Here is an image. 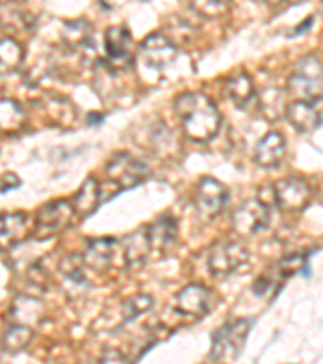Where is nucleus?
Listing matches in <instances>:
<instances>
[{
  "instance_id": "nucleus-13",
  "label": "nucleus",
  "mask_w": 323,
  "mask_h": 364,
  "mask_svg": "<svg viewBox=\"0 0 323 364\" xmlns=\"http://www.w3.org/2000/svg\"><path fill=\"white\" fill-rule=\"evenodd\" d=\"M31 217L25 213L0 214V251L18 246L33 235Z\"/></svg>"
},
{
  "instance_id": "nucleus-4",
  "label": "nucleus",
  "mask_w": 323,
  "mask_h": 364,
  "mask_svg": "<svg viewBox=\"0 0 323 364\" xmlns=\"http://www.w3.org/2000/svg\"><path fill=\"white\" fill-rule=\"evenodd\" d=\"M149 173V167L128 152L115 154L105 166V175L119 191L131 190L144 183Z\"/></svg>"
},
{
  "instance_id": "nucleus-26",
  "label": "nucleus",
  "mask_w": 323,
  "mask_h": 364,
  "mask_svg": "<svg viewBox=\"0 0 323 364\" xmlns=\"http://www.w3.org/2000/svg\"><path fill=\"white\" fill-rule=\"evenodd\" d=\"M25 62V49L11 38L0 39V72L13 73Z\"/></svg>"
},
{
  "instance_id": "nucleus-23",
  "label": "nucleus",
  "mask_w": 323,
  "mask_h": 364,
  "mask_svg": "<svg viewBox=\"0 0 323 364\" xmlns=\"http://www.w3.org/2000/svg\"><path fill=\"white\" fill-rule=\"evenodd\" d=\"M148 148L154 151L155 154L163 157H173L176 156V139L173 138L172 132L163 125V123L157 122L149 128V138H148Z\"/></svg>"
},
{
  "instance_id": "nucleus-21",
  "label": "nucleus",
  "mask_w": 323,
  "mask_h": 364,
  "mask_svg": "<svg viewBox=\"0 0 323 364\" xmlns=\"http://www.w3.org/2000/svg\"><path fill=\"white\" fill-rule=\"evenodd\" d=\"M119 246L121 251L123 262H125L128 267H139L141 264H144L148 261L149 252L152 250L144 228L143 230L126 235L121 242H119Z\"/></svg>"
},
{
  "instance_id": "nucleus-35",
  "label": "nucleus",
  "mask_w": 323,
  "mask_h": 364,
  "mask_svg": "<svg viewBox=\"0 0 323 364\" xmlns=\"http://www.w3.org/2000/svg\"><path fill=\"white\" fill-rule=\"evenodd\" d=\"M7 2H18V0H7Z\"/></svg>"
},
{
  "instance_id": "nucleus-1",
  "label": "nucleus",
  "mask_w": 323,
  "mask_h": 364,
  "mask_svg": "<svg viewBox=\"0 0 323 364\" xmlns=\"http://www.w3.org/2000/svg\"><path fill=\"white\" fill-rule=\"evenodd\" d=\"M175 112L186 136L194 143H209L220 132L221 114L212 99L202 92L180 94L175 99Z\"/></svg>"
},
{
  "instance_id": "nucleus-28",
  "label": "nucleus",
  "mask_w": 323,
  "mask_h": 364,
  "mask_svg": "<svg viewBox=\"0 0 323 364\" xmlns=\"http://www.w3.org/2000/svg\"><path fill=\"white\" fill-rule=\"evenodd\" d=\"M154 304L155 301L152 295H134L131 298H128L126 301L123 303V324L119 328L128 326L129 322L141 318L143 314L150 313Z\"/></svg>"
},
{
  "instance_id": "nucleus-24",
  "label": "nucleus",
  "mask_w": 323,
  "mask_h": 364,
  "mask_svg": "<svg viewBox=\"0 0 323 364\" xmlns=\"http://www.w3.org/2000/svg\"><path fill=\"white\" fill-rule=\"evenodd\" d=\"M84 259L83 255H68L65 256L63 259L58 264V269H60V274L65 277V280L68 282L70 285H73L75 289H89V282H87V277L84 274Z\"/></svg>"
},
{
  "instance_id": "nucleus-18",
  "label": "nucleus",
  "mask_w": 323,
  "mask_h": 364,
  "mask_svg": "<svg viewBox=\"0 0 323 364\" xmlns=\"http://www.w3.org/2000/svg\"><path fill=\"white\" fill-rule=\"evenodd\" d=\"M116 248H119V240L116 238H92L87 240L86 252L83 259L86 266L97 271H105L114 262Z\"/></svg>"
},
{
  "instance_id": "nucleus-27",
  "label": "nucleus",
  "mask_w": 323,
  "mask_h": 364,
  "mask_svg": "<svg viewBox=\"0 0 323 364\" xmlns=\"http://www.w3.org/2000/svg\"><path fill=\"white\" fill-rule=\"evenodd\" d=\"M33 328L20 324H9L2 336V350L5 353L16 355L26 348L33 340Z\"/></svg>"
},
{
  "instance_id": "nucleus-3",
  "label": "nucleus",
  "mask_w": 323,
  "mask_h": 364,
  "mask_svg": "<svg viewBox=\"0 0 323 364\" xmlns=\"http://www.w3.org/2000/svg\"><path fill=\"white\" fill-rule=\"evenodd\" d=\"M288 90L301 101H322V62L309 54L296 63L295 73L288 81Z\"/></svg>"
},
{
  "instance_id": "nucleus-10",
  "label": "nucleus",
  "mask_w": 323,
  "mask_h": 364,
  "mask_svg": "<svg viewBox=\"0 0 323 364\" xmlns=\"http://www.w3.org/2000/svg\"><path fill=\"white\" fill-rule=\"evenodd\" d=\"M214 295L204 285L192 284L185 287L175 296V311L185 319H202L210 313Z\"/></svg>"
},
{
  "instance_id": "nucleus-8",
  "label": "nucleus",
  "mask_w": 323,
  "mask_h": 364,
  "mask_svg": "<svg viewBox=\"0 0 323 364\" xmlns=\"http://www.w3.org/2000/svg\"><path fill=\"white\" fill-rule=\"evenodd\" d=\"M249 251L243 243L233 242V240H223V242L212 246L209 252V269L217 277H226L231 275L248 262Z\"/></svg>"
},
{
  "instance_id": "nucleus-5",
  "label": "nucleus",
  "mask_w": 323,
  "mask_h": 364,
  "mask_svg": "<svg viewBox=\"0 0 323 364\" xmlns=\"http://www.w3.org/2000/svg\"><path fill=\"white\" fill-rule=\"evenodd\" d=\"M75 217L73 205L67 199H55V201L44 204L38 210L34 220L33 235L38 240L52 238L68 228Z\"/></svg>"
},
{
  "instance_id": "nucleus-14",
  "label": "nucleus",
  "mask_w": 323,
  "mask_h": 364,
  "mask_svg": "<svg viewBox=\"0 0 323 364\" xmlns=\"http://www.w3.org/2000/svg\"><path fill=\"white\" fill-rule=\"evenodd\" d=\"M286 119L299 133H314L322 127V101H297L286 107Z\"/></svg>"
},
{
  "instance_id": "nucleus-7",
  "label": "nucleus",
  "mask_w": 323,
  "mask_h": 364,
  "mask_svg": "<svg viewBox=\"0 0 323 364\" xmlns=\"http://www.w3.org/2000/svg\"><path fill=\"white\" fill-rule=\"evenodd\" d=\"M105 54L104 63L115 72H125L134 63V41L126 26H114L105 31Z\"/></svg>"
},
{
  "instance_id": "nucleus-17",
  "label": "nucleus",
  "mask_w": 323,
  "mask_h": 364,
  "mask_svg": "<svg viewBox=\"0 0 323 364\" xmlns=\"http://www.w3.org/2000/svg\"><path fill=\"white\" fill-rule=\"evenodd\" d=\"M45 314L44 303L36 296H18L11 304L9 321L10 324L31 327L38 326Z\"/></svg>"
},
{
  "instance_id": "nucleus-31",
  "label": "nucleus",
  "mask_w": 323,
  "mask_h": 364,
  "mask_svg": "<svg viewBox=\"0 0 323 364\" xmlns=\"http://www.w3.org/2000/svg\"><path fill=\"white\" fill-rule=\"evenodd\" d=\"M272 289H273L272 280H270L268 277H265V275H262V277H258V279L254 282V285H252V291H254V295H256L257 298H263Z\"/></svg>"
},
{
  "instance_id": "nucleus-25",
  "label": "nucleus",
  "mask_w": 323,
  "mask_h": 364,
  "mask_svg": "<svg viewBox=\"0 0 323 364\" xmlns=\"http://www.w3.org/2000/svg\"><path fill=\"white\" fill-rule=\"evenodd\" d=\"M26 114L18 102L11 99L0 101V132L16 133L25 127Z\"/></svg>"
},
{
  "instance_id": "nucleus-32",
  "label": "nucleus",
  "mask_w": 323,
  "mask_h": 364,
  "mask_svg": "<svg viewBox=\"0 0 323 364\" xmlns=\"http://www.w3.org/2000/svg\"><path fill=\"white\" fill-rule=\"evenodd\" d=\"M125 361L126 358L116 350H110L101 358V363H125Z\"/></svg>"
},
{
  "instance_id": "nucleus-34",
  "label": "nucleus",
  "mask_w": 323,
  "mask_h": 364,
  "mask_svg": "<svg viewBox=\"0 0 323 364\" xmlns=\"http://www.w3.org/2000/svg\"><path fill=\"white\" fill-rule=\"evenodd\" d=\"M267 5H270V7H278V5L283 2V0H263Z\"/></svg>"
},
{
  "instance_id": "nucleus-2",
  "label": "nucleus",
  "mask_w": 323,
  "mask_h": 364,
  "mask_svg": "<svg viewBox=\"0 0 323 364\" xmlns=\"http://www.w3.org/2000/svg\"><path fill=\"white\" fill-rule=\"evenodd\" d=\"M252 326H254L252 319L239 318L217 328L212 333L210 358L214 361H236L244 348Z\"/></svg>"
},
{
  "instance_id": "nucleus-6",
  "label": "nucleus",
  "mask_w": 323,
  "mask_h": 364,
  "mask_svg": "<svg viewBox=\"0 0 323 364\" xmlns=\"http://www.w3.org/2000/svg\"><path fill=\"white\" fill-rule=\"evenodd\" d=\"M230 190L214 177H202L199 180L194 204H196L197 214L205 220H214L225 210Z\"/></svg>"
},
{
  "instance_id": "nucleus-12",
  "label": "nucleus",
  "mask_w": 323,
  "mask_h": 364,
  "mask_svg": "<svg viewBox=\"0 0 323 364\" xmlns=\"http://www.w3.org/2000/svg\"><path fill=\"white\" fill-rule=\"evenodd\" d=\"M139 55L146 67L152 70H165L176 60L178 49L170 38L162 33H154L143 41L139 47Z\"/></svg>"
},
{
  "instance_id": "nucleus-19",
  "label": "nucleus",
  "mask_w": 323,
  "mask_h": 364,
  "mask_svg": "<svg viewBox=\"0 0 323 364\" xmlns=\"http://www.w3.org/2000/svg\"><path fill=\"white\" fill-rule=\"evenodd\" d=\"M70 203L73 205L75 215H78L80 219H87V217H91L102 203L101 183H99L94 177H89L83 185H81V188L76 191V195Z\"/></svg>"
},
{
  "instance_id": "nucleus-9",
  "label": "nucleus",
  "mask_w": 323,
  "mask_h": 364,
  "mask_svg": "<svg viewBox=\"0 0 323 364\" xmlns=\"http://www.w3.org/2000/svg\"><path fill=\"white\" fill-rule=\"evenodd\" d=\"M273 201L281 210L286 213H299L305 209L312 199V190L302 178L290 177L275 183L272 188Z\"/></svg>"
},
{
  "instance_id": "nucleus-20",
  "label": "nucleus",
  "mask_w": 323,
  "mask_h": 364,
  "mask_svg": "<svg viewBox=\"0 0 323 364\" xmlns=\"http://www.w3.org/2000/svg\"><path fill=\"white\" fill-rule=\"evenodd\" d=\"M150 248L163 251L172 246L178 237V220L173 215L163 214L144 228Z\"/></svg>"
},
{
  "instance_id": "nucleus-15",
  "label": "nucleus",
  "mask_w": 323,
  "mask_h": 364,
  "mask_svg": "<svg viewBox=\"0 0 323 364\" xmlns=\"http://www.w3.org/2000/svg\"><path fill=\"white\" fill-rule=\"evenodd\" d=\"M225 92L226 96L230 97V101L236 105L239 110L251 112V110L258 109L261 96H258L254 80H252L248 73H238L231 76V78L226 81Z\"/></svg>"
},
{
  "instance_id": "nucleus-29",
  "label": "nucleus",
  "mask_w": 323,
  "mask_h": 364,
  "mask_svg": "<svg viewBox=\"0 0 323 364\" xmlns=\"http://www.w3.org/2000/svg\"><path fill=\"white\" fill-rule=\"evenodd\" d=\"M190 7L205 20H217L230 10V0H187Z\"/></svg>"
},
{
  "instance_id": "nucleus-11",
  "label": "nucleus",
  "mask_w": 323,
  "mask_h": 364,
  "mask_svg": "<svg viewBox=\"0 0 323 364\" xmlns=\"http://www.w3.org/2000/svg\"><path fill=\"white\" fill-rule=\"evenodd\" d=\"M233 228L239 235H256L270 224L268 204L262 199H249L233 213Z\"/></svg>"
},
{
  "instance_id": "nucleus-16",
  "label": "nucleus",
  "mask_w": 323,
  "mask_h": 364,
  "mask_svg": "<svg viewBox=\"0 0 323 364\" xmlns=\"http://www.w3.org/2000/svg\"><path fill=\"white\" fill-rule=\"evenodd\" d=\"M286 139L280 132H270L256 146L254 161L258 167L272 170L277 168L285 159Z\"/></svg>"
},
{
  "instance_id": "nucleus-22",
  "label": "nucleus",
  "mask_w": 323,
  "mask_h": 364,
  "mask_svg": "<svg viewBox=\"0 0 323 364\" xmlns=\"http://www.w3.org/2000/svg\"><path fill=\"white\" fill-rule=\"evenodd\" d=\"M94 29L89 21L75 20L65 23L63 28V41L70 49L87 52L94 46Z\"/></svg>"
},
{
  "instance_id": "nucleus-30",
  "label": "nucleus",
  "mask_w": 323,
  "mask_h": 364,
  "mask_svg": "<svg viewBox=\"0 0 323 364\" xmlns=\"http://www.w3.org/2000/svg\"><path fill=\"white\" fill-rule=\"evenodd\" d=\"M307 264H309L307 252H295V255L285 256L283 259L278 262V274L283 279L292 277V275H296L299 272L304 274V271H309Z\"/></svg>"
},
{
  "instance_id": "nucleus-33",
  "label": "nucleus",
  "mask_w": 323,
  "mask_h": 364,
  "mask_svg": "<svg viewBox=\"0 0 323 364\" xmlns=\"http://www.w3.org/2000/svg\"><path fill=\"white\" fill-rule=\"evenodd\" d=\"M101 4L104 5V7L114 10V9H120V7H123V5H126L128 0H101Z\"/></svg>"
}]
</instances>
